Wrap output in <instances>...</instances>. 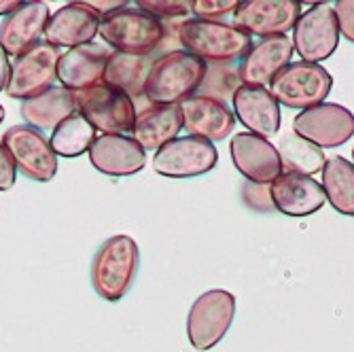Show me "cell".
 I'll list each match as a JSON object with an SVG mask.
<instances>
[{
  "instance_id": "1",
  "label": "cell",
  "mask_w": 354,
  "mask_h": 352,
  "mask_svg": "<svg viewBox=\"0 0 354 352\" xmlns=\"http://www.w3.org/2000/svg\"><path fill=\"white\" fill-rule=\"evenodd\" d=\"M208 64L178 49L157 57L151 66L145 98L155 106H178L202 87Z\"/></svg>"
},
{
  "instance_id": "2",
  "label": "cell",
  "mask_w": 354,
  "mask_h": 352,
  "mask_svg": "<svg viewBox=\"0 0 354 352\" xmlns=\"http://www.w3.org/2000/svg\"><path fill=\"white\" fill-rule=\"evenodd\" d=\"M140 248L130 236L109 238L93 254L91 284L93 291L106 302H119L130 293L138 276Z\"/></svg>"
},
{
  "instance_id": "3",
  "label": "cell",
  "mask_w": 354,
  "mask_h": 352,
  "mask_svg": "<svg viewBox=\"0 0 354 352\" xmlns=\"http://www.w3.org/2000/svg\"><path fill=\"white\" fill-rule=\"evenodd\" d=\"M178 41L185 51L206 64H230L242 59L252 47V39L240 28L196 17L185 19L178 26Z\"/></svg>"
},
{
  "instance_id": "4",
  "label": "cell",
  "mask_w": 354,
  "mask_h": 352,
  "mask_svg": "<svg viewBox=\"0 0 354 352\" xmlns=\"http://www.w3.org/2000/svg\"><path fill=\"white\" fill-rule=\"evenodd\" d=\"M98 35L115 51L149 55L164 43L166 28L138 7H123L102 17Z\"/></svg>"
},
{
  "instance_id": "5",
  "label": "cell",
  "mask_w": 354,
  "mask_h": 352,
  "mask_svg": "<svg viewBox=\"0 0 354 352\" xmlns=\"http://www.w3.org/2000/svg\"><path fill=\"white\" fill-rule=\"evenodd\" d=\"M77 113L83 115L95 132L125 134L132 132L136 121V106L130 95L106 83L75 93Z\"/></svg>"
},
{
  "instance_id": "6",
  "label": "cell",
  "mask_w": 354,
  "mask_h": 352,
  "mask_svg": "<svg viewBox=\"0 0 354 352\" xmlns=\"http://www.w3.org/2000/svg\"><path fill=\"white\" fill-rule=\"evenodd\" d=\"M236 297L230 291L212 289L191 304L187 314V337L198 352L214 348L227 335L236 318Z\"/></svg>"
},
{
  "instance_id": "7",
  "label": "cell",
  "mask_w": 354,
  "mask_h": 352,
  "mask_svg": "<svg viewBox=\"0 0 354 352\" xmlns=\"http://www.w3.org/2000/svg\"><path fill=\"white\" fill-rule=\"evenodd\" d=\"M333 87V77L320 64L291 62L270 83V93L278 104L288 109H312L327 100Z\"/></svg>"
},
{
  "instance_id": "8",
  "label": "cell",
  "mask_w": 354,
  "mask_h": 352,
  "mask_svg": "<svg viewBox=\"0 0 354 352\" xmlns=\"http://www.w3.org/2000/svg\"><path fill=\"white\" fill-rule=\"evenodd\" d=\"M3 147L7 149L15 170L37 183H49L57 174V155L43 132L32 125H13L3 134Z\"/></svg>"
},
{
  "instance_id": "9",
  "label": "cell",
  "mask_w": 354,
  "mask_h": 352,
  "mask_svg": "<svg viewBox=\"0 0 354 352\" xmlns=\"http://www.w3.org/2000/svg\"><path fill=\"white\" fill-rule=\"evenodd\" d=\"M59 49L41 41L24 55L15 57L11 64V77L7 83V95L13 100H30L35 95L53 87L57 79V62Z\"/></svg>"
},
{
  "instance_id": "10",
  "label": "cell",
  "mask_w": 354,
  "mask_h": 352,
  "mask_svg": "<svg viewBox=\"0 0 354 352\" xmlns=\"http://www.w3.org/2000/svg\"><path fill=\"white\" fill-rule=\"evenodd\" d=\"M216 147L198 136L174 138L153 155V170L166 178H193L214 170Z\"/></svg>"
},
{
  "instance_id": "11",
  "label": "cell",
  "mask_w": 354,
  "mask_h": 352,
  "mask_svg": "<svg viewBox=\"0 0 354 352\" xmlns=\"http://www.w3.org/2000/svg\"><path fill=\"white\" fill-rule=\"evenodd\" d=\"M339 45V26L331 5H314L293 28V47L301 62L318 64L329 59Z\"/></svg>"
},
{
  "instance_id": "12",
  "label": "cell",
  "mask_w": 354,
  "mask_h": 352,
  "mask_svg": "<svg viewBox=\"0 0 354 352\" xmlns=\"http://www.w3.org/2000/svg\"><path fill=\"white\" fill-rule=\"evenodd\" d=\"M293 132L318 149H335L354 136V113L335 102H323L295 115Z\"/></svg>"
},
{
  "instance_id": "13",
  "label": "cell",
  "mask_w": 354,
  "mask_h": 352,
  "mask_svg": "<svg viewBox=\"0 0 354 352\" xmlns=\"http://www.w3.org/2000/svg\"><path fill=\"white\" fill-rule=\"evenodd\" d=\"M301 17V5L295 0H244L234 13V26L252 39L286 37Z\"/></svg>"
},
{
  "instance_id": "14",
  "label": "cell",
  "mask_w": 354,
  "mask_h": 352,
  "mask_svg": "<svg viewBox=\"0 0 354 352\" xmlns=\"http://www.w3.org/2000/svg\"><path fill=\"white\" fill-rule=\"evenodd\" d=\"M232 162L236 170L254 185H272L282 174L280 155L276 145L254 136L250 132H240L232 138L230 145Z\"/></svg>"
},
{
  "instance_id": "15",
  "label": "cell",
  "mask_w": 354,
  "mask_h": 352,
  "mask_svg": "<svg viewBox=\"0 0 354 352\" xmlns=\"http://www.w3.org/2000/svg\"><path fill=\"white\" fill-rule=\"evenodd\" d=\"M234 117L254 136L272 138L280 132V104L266 87L238 85L232 95Z\"/></svg>"
},
{
  "instance_id": "16",
  "label": "cell",
  "mask_w": 354,
  "mask_h": 352,
  "mask_svg": "<svg viewBox=\"0 0 354 352\" xmlns=\"http://www.w3.org/2000/svg\"><path fill=\"white\" fill-rule=\"evenodd\" d=\"M91 166L106 176H132L147 166V151L125 134H102L89 149Z\"/></svg>"
},
{
  "instance_id": "17",
  "label": "cell",
  "mask_w": 354,
  "mask_h": 352,
  "mask_svg": "<svg viewBox=\"0 0 354 352\" xmlns=\"http://www.w3.org/2000/svg\"><path fill=\"white\" fill-rule=\"evenodd\" d=\"M293 53L295 47L288 37L261 39L242 57L238 77L244 81V85L266 87L291 64Z\"/></svg>"
},
{
  "instance_id": "18",
  "label": "cell",
  "mask_w": 354,
  "mask_h": 352,
  "mask_svg": "<svg viewBox=\"0 0 354 352\" xmlns=\"http://www.w3.org/2000/svg\"><path fill=\"white\" fill-rule=\"evenodd\" d=\"M178 111L183 117V127L191 132V136L216 142L234 132V113L225 102L210 98V95H191L178 104Z\"/></svg>"
},
{
  "instance_id": "19",
  "label": "cell",
  "mask_w": 354,
  "mask_h": 352,
  "mask_svg": "<svg viewBox=\"0 0 354 352\" xmlns=\"http://www.w3.org/2000/svg\"><path fill=\"white\" fill-rule=\"evenodd\" d=\"M51 11L47 3L35 0V3H24L19 11L9 15L0 24V47L7 55L19 57L32 47H37L45 37Z\"/></svg>"
},
{
  "instance_id": "20",
  "label": "cell",
  "mask_w": 354,
  "mask_h": 352,
  "mask_svg": "<svg viewBox=\"0 0 354 352\" xmlns=\"http://www.w3.org/2000/svg\"><path fill=\"white\" fill-rule=\"evenodd\" d=\"M270 198L274 204V210L286 216H310L325 206V194L323 187L312 176L282 172L272 185H270Z\"/></svg>"
},
{
  "instance_id": "21",
  "label": "cell",
  "mask_w": 354,
  "mask_h": 352,
  "mask_svg": "<svg viewBox=\"0 0 354 352\" xmlns=\"http://www.w3.org/2000/svg\"><path fill=\"white\" fill-rule=\"evenodd\" d=\"M111 57V51H106L102 45L87 43L68 49L59 55L57 62V81L64 89L73 93L89 89L93 85L102 83L106 62Z\"/></svg>"
},
{
  "instance_id": "22",
  "label": "cell",
  "mask_w": 354,
  "mask_h": 352,
  "mask_svg": "<svg viewBox=\"0 0 354 352\" xmlns=\"http://www.w3.org/2000/svg\"><path fill=\"white\" fill-rule=\"evenodd\" d=\"M100 17L95 15L85 3H68L62 9H57L47 24L45 39L53 47H79L87 45L95 39L100 30Z\"/></svg>"
},
{
  "instance_id": "23",
  "label": "cell",
  "mask_w": 354,
  "mask_h": 352,
  "mask_svg": "<svg viewBox=\"0 0 354 352\" xmlns=\"http://www.w3.org/2000/svg\"><path fill=\"white\" fill-rule=\"evenodd\" d=\"M183 130V117L178 106H147L136 115L132 138L145 149V151H159L178 138V132Z\"/></svg>"
},
{
  "instance_id": "24",
  "label": "cell",
  "mask_w": 354,
  "mask_h": 352,
  "mask_svg": "<svg viewBox=\"0 0 354 352\" xmlns=\"http://www.w3.org/2000/svg\"><path fill=\"white\" fill-rule=\"evenodd\" d=\"M77 113L75 93L64 87H49L47 91L35 95V98L21 102V117L26 125L35 130H55V127Z\"/></svg>"
},
{
  "instance_id": "25",
  "label": "cell",
  "mask_w": 354,
  "mask_h": 352,
  "mask_svg": "<svg viewBox=\"0 0 354 352\" xmlns=\"http://www.w3.org/2000/svg\"><path fill=\"white\" fill-rule=\"evenodd\" d=\"M151 66H153L151 55L113 51L106 62L102 83L121 89L125 95H130V98H138V95H145Z\"/></svg>"
},
{
  "instance_id": "26",
  "label": "cell",
  "mask_w": 354,
  "mask_h": 352,
  "mask_svg": "<svg viewBox=\"0 0 354 352\" xmlns=\"http://www.w3.org/2000/svg\"><path fill=\"white\" fill-rule=\"evenodd\" d=\"M323 194L325 200L346 216H354V164L346 157H331L323 168Z\"/></svg>"
},
{
  "instance_id": "27",
  "label": "cell",
  "mask_w": 354,
  "mask_h": 352,
  "mask_svg": "<svg viewBox=\"0 0 354 352\" xmlns=\"http://www.w3.org/2000/svg\"><path fill=\"white\" fill-rule=\"evenodd\" d=\"M276 151L280 155V164L284 172L291 174H301V176H312L316 172H323L327 157L323 149L308 142L306 138L297 136L295 132L282 134L278 138Z\"/></svg>"
},
{
  "instance_id": "28",
  "label": "cell",
  "mask_w": 354,
  "mask_h": 352,
  "mask_svg": "<svg viewBox=\"0 0 354 352\" xmlns=\"http://www.w3.org/2000/svg\"><path fill=\"white\" fill-rule=\"evenodd\" d=\"M95 138L98 136H95V130L89 125V121L83 115L75 113L73 117H68L55 127L49 145L57 157L73 159V157H81L85 151L89 153Z\"/></svg>"
},
{
  "instance_id": "29",
  "label": "cell",
  "mask_w": 354,
  "mask_h": 352,
  "mask_svg": "<svg viewBox=\"0 0 354 352\" xmlns=\"http://www.w3.org/2000/svg\"><path fill=\"white\" fill-rule=\"evenodd\" d=\"M138 9L147 11L155 19H178L187 17L191 13V3L189 0H138Z\"/></svg>"
},
{
  "instance_id": "30",
  "label": "cell",
  "mask_w": 354,
  "mask_h": 352,
  "mask_svg": "<svg viewBox=\"0 0 354 352\" xmlns=\"http://www.w3.org/2000/svg\"><path fill=\"white\" fill-rule=\"evenodd\" d=\"M238 5L240 3L236 0H191V13L196 15V19L216 21L218 17L236 13Z\"/></svg>"
},
{
  "instance_id": "31",
  "label": "cell",
  "mask_w": 354,
  "mask_h": 352,
  "mask_svg": "<svg viewBox=\"0 0 354 352\" xmlns=\"http://www.w3.org/2000/svg\"><path fill=\"white\" fill-rule=\"evenodd\" d=\"M242 200L248 208L257 212H270L274 210L272 198H270V185H254V183H244L242 185Z\"/></svg>"
},
{
  "instance_id": "32",
  "label": "cell",
  "mask_w": 354,
  "mask_h": 352,
  "mask_svg": "<svg viewBox=\"0 0 354 352\" xmlns=\"http://www.w3.org/2000/svg\"><path fill=\"white\" fill-rule=\"evenodd\" d=\"M339 35L354 45V0H337L333 5Z\"/></svg>"
},
{
  "instance_id": "33",
  "label": "cell",
  "mask_w": 354,
  "mask_h": 352,
  "mask_svg": "<svg viewBox=\"0 0 354 352\" xmlns=\"http://www.w3.org/2000/svg\"><path fill=\"white\" fill-rule=\"evenodd\" d=\"M15 166L11 162V157L7 153V149L0 142V191H9L15 185Z\"/></svg>"
},
{
  "instance_id": "34",
  "label": "cell",
  "mask_w": 354,
  "mask_h": 352,
  "mask_svg": "<svg viewBox=\"0 0 354 352\" xmlns=\"http://www.w3.org/2000/svg\"><path fill=\"white\" fill-rule=\"evenodd\" d=\"M85 5H87L95 15H98L100 19L125 7V3H119V0H113V3H106V0H102V3H95V0H85Z\"/></svg>"
},
{
  "instance_id": "35",
  "label": "cell",
  "mask_w": 354,
  "mask_h": 352,
  "mask_svg": "<svg viewBox=\"0 0 354 352\" xmlns=\"http://www.w3.org/2000/svg\"><path fill=\"white\" fill-rule=\"evenodd\" d=\"M9 77H11V62L9 55L3 51V47H0V91L7 89Z\"/></svg>"
},
{
  "instance_id": "36",
  "label": "cell",
  "mask_w": 354,
  "mask_h": 352,
  "mask_svg": "<svg viewBox=\"0 0 354 352\" xmlns=\"http://www.w3.org/2000/svg\"><path fill=\"white\" fill-rule=\"evenodd\" d=\"M24 7V3H19V0H0V15H13L15 11H19Z\"/></svg>"
},
{
  "instance_id": "37",
  "label": "cell",
  "mask_w": 354,
  "mask_h": 352,
  "mask_svg": "<svg viewBox=\"0 0 354 352\" xmlns=\"http://www.w3.org/2000/svg\"><path fill=\"white\" fill-rule=\"evenodd\" d=\"M3 121H5V106L0 104V123H3Z\"/></svg>"
},
{
  "instance_id": "38",
  "label": "cell",
  "mask_w": 354,
  "mask_h": 352,
  "mask_svg": "<svg viewBox=\"0 0 354 352\" xmlns=\"http://www.w3.org/2000/svg\"><path fill=\"white\" fill-rule=\"evenodd\" d=\"M352 159H354V149H352ZM352 164H354V162H352Z\"/></svg>"
}]
</instances>
